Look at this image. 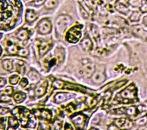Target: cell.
Returning a JSON list of instances; mask_svg holds the SVG:
<instances>
[{"label":"cell","instance_id":"cell-1","mask_svg":"<svg viewBox=\"0 0 147 130\" xmlns=\"http://www.w3.org/2000/svg\"><path fill=\"white\" fill-rule=\"evenodd\" d=\"M72 22V19L68 15H61L57 19L56 29L58 34H62L67 26Z\"/></svg>","mask_w":147,"mask_h":130},{"label":"cell","instance_id":"cell-2","mask_svg":"<svg viewBox=\"0 0 147 130\" xmlns=\"http://www.w3.org/2000/svg\"><path fill=\"white\" fill-rule=\"evenodd\" d=\"M80 28L79 26H75L73 29H71L67 34V39L68 42L71 43H76L79 40L81 37V31Z\"/></svg>","mask_w":147,"mask_h":130},{"label":"cell","instance_id":"cell-3","mask_svg":"<svg viewBox=\"0 0 147 130\" xmlns=\"http://www.w3.org/2000/svg\"><path fill=\"white\" fill-rule=\"evenodd\" d=\"M119 96H121L123 99H133L137 96V91L134 84H131L127 88L124 90L121 93H119Z\"/></svg>","mask_w":147,"mask_h":130},{"label":"cell","instance_id":"cell-4","mask_svg":"<svg viewBox=\"0 0 147 130\" xmlns=\"http://www.w3.org/2000/svg\"><path fill=\"white\" fill-rule=\"evenodd\" d=\"M38 32L41 34H48L51 30V24L50 20H48L47 18H45L42 20L38 24Z\"/></svg>","mask_w":147,"mask_h":130},{"label":"cell","instance_id":"cell-5","mask_svg":"<svg viewBox=\"0 0 147 130\" xmlns=\"http://www.w3.org/2000/svg\"><path fill=\"white\" fill-rule=\"evenodd\" d=\"M84 68L82 71H81L80 74H83L84 77L86 78H88L93 74V73L94 72L95 67L94 65L93 64L92 62H89L86 64H84Z\"/></svg>","mask_w":147,"mask_h":130},{"label":"cell","instance_id":"cell-6","mask_svg":"<svg viewBox=\"0 0 147 130\" xmlns=\"http://www.w3.org/2000/svg\"><path fill=\"white\" fill-rule=\"evenodd\" d=\"M105 79H106L105 74H103V72H95L92 76V80L94 83H96V84H101V83H103L105 80Z\"/></svg>","mask_w":147,"mask_h":130},{"label":"cell","instance_id":"cell-7","mask_svg":"<svg viewBox=\"0 0 147 130\" xmlns=\"http://www.w3.org/2000/svg\"><path fill=\"white\" fill-rule=\"evenodd\" d=\"M73 97V95L69 94V93H58L55 96V101L57 102H66L67 100Z\"/></svg>","mask_w":147,"mask_h":130},{"label":"cell","instance_id":"cell-8","mask_svg":"<svg viewBox=\"0 0 147 130\" xmlns=\"http://www.w3.org/2000/svg\"><path fill=\"white\" fill-rule=\"evenodd\" d=\"M47 86H48V83L47 81H45L42 84H40L39 86L36 89V95L37 96H41L45 94L46 91Z\"/></svg>","mask_w":147,"mask_h":130},{"label":"cell","instance_id":"cell-9","mask_svg":"<svg viewBox=\"0 0 147 130\" xmlns=\"http://www.w3.org/2000/svg\"><path fill=\"white\" fill-rule=\"evenodd\" d=\"M72 120L74 124L77 126H82L85 123V117L82 115H76L72 117Z\"/></svg>","mask_w":147,"mask_h":130},{"label":"cell","instance_id":"cell-10","mask_svg":"<svg viewBox=\"0 0 147 130\" xmlns=\"http://www.w3.org/2000/svg\"><path fill=\"white\" fill-rule=\"evenodd\" d=\"M81 45H82V48L85 50H90L92 48V42H91L90 38H86L82 42Z\"/></svg>","mask_w":147,"mask_h":130},{"label":"cell","instance_id":"cell-11","mask_svg":"<svg viewBox=\"0 0 147 130\" xmlns=\"http://www.w3.org/2000/svg\"><path fill=\"white\" fill-rule=\"evenodd\" d=\"M133 32L136 36H138V37H140V38H144V37H146L145 31L140 26H134L133 29Z\"/></svg>","mask_w":147,"mask_h":130},{"label":"cell","instance_id":"cell-12","mask_svg":"<svg viewBox=\"0 0 147 130\" xmlns=\"http://www.w3.org/2000/svg\"><path fill=\"white\" fill-rule=\"evenodd\" d=\"M37 18L36 13L32 10H28L26 11V19L28 22H33Z\"/></svg>","mask_w":147,"mask_h":130},{"label":"cell","instance_id":"cell-13","mask_svg":"<svg viewBox=\"0 0 147 130\" xmlns=\"http://www.w3.org/2000/svg\"><path fill=\"white\" fill-rule=\"evenodd\" d=\"M17 36H18V38L20 39V41L26 40L27 38H28V32H27L26 30L21 29L19 31L18 35H17Z\"/></svg>","mask_w":147,"mask_h":130},{"label":"cell","instance_id":"cell-14","mask_svg":"<svg viewBox=\"0 0 147 130\" xmlns=\"http://www.w3.org/2000/svg\"><path fill=\"white\" fill-rule=\"evenodd\" d=\"M25 98H26V95L24 93V92H18L15 93L14 96V99L17 102H21L24 100Z\"/></svg>","mask_w":147,"mask_h":130},{"label":"cell","instance_id":"cell-15","mask_svg":"<svg viewBox=\"0 0 147 130\" xmlns=\"http://www.w3.org/2000/svg\"><path fill=\"white\" fill-rule=\"evenodd\" d=\"M115 8L119 11H120L122 14H126L128 12V9H127V7H125L123 4H121L119 2H117L116 5H115Z\"/></svg>","mask_w":147,"mask_h":130},{"label":"cell","instance_id":"cell-16","mask_svg":"<svg viewBox=\"0 0 147 130\" xmlns=\"http://www.w3.org/2000/svg\"><path fill=\"white\" fill-rule=\"evenodd\" d=\"M57 5V0H46L45 2V5L47 8H54L56 7Z\"/></svg>","mask_w":147,"mask_h":130},{"label":"cell","instance_id":"cell-17","mask_svg":"<svg viewBox=\"0 0 147 130\" xmlns=\"http://www.w3.org/2000/svg\"><path fill=\"white\" fill-rule=\"evenodd\" d=\"M120 113H126L128 115H134L136 114V108L131 107L129 108H121Z\"/></svg>","mask_w":147,"mask_h":130},{"label":"cell","instance_id":"cell-18","mask_svg":"<svg viewBox=\"0 0 147 130\" xmlns=\"http://www.w3.org/2000/svg\"><path fill=\"white\" fill-rule=\"evenodd\" d=\"M2 66L7 71H11L13 68V64L11 60H5L2 62Z\"/></svg>","mask_w":147,"mask_h":130},{"label":"cell","instance_id":"cell-19","mask_svg":"<svg viewBox=\"0 0 147 130\" xmlns=\"http://www.w3.org/2000/svg\"><path fill=\"white\" fill-rule=\"evenodd\" d=\"M49 45L47 43L44 42L42 44H41L40 48H39V53H40L41 55H44L45 53L49 50Z\"/></svg>","mask_w":147,"mask_h":130},{"label":"cell","instance_id":"cell-20","mask_svg":"<svg viewBox=\"0 0 147 130\" xmlns=\"http://www.w3.org/2000/svg\"><path fill=\"white\" fill-rule=\"evenodd\" d=\"M29 77H30V78L31 80H32V81H33V82H35V81H37V80L39 79V75H38V73L33 70L31 71V72H30V74H29Z\"/></svg>","mask_w":147,"mask_h":130},{"label":"cell","instance_id":"cell-21","mask_svg":"<svg viewBox=\"0 0 147 130\" xmlns=\"http://www.w3.org/2000/svg\"><path fill=\"white\" fill-rule=\"evenodd\" d=\"M8 51L9 54H16L18 53V48L17 47L13 44H9V45L8 46Z\"/></svg>","mask_w":147,"mask_h":130},{"label":"cell","instance_id":"cell-22","mask_svg":"<svg viewBox=\"0 0 147 130\" xmlns=\"http://www.w3.org/2000/svg\"><path fill=\"white\" fill-rule=\"evenodd\" d=\"M140 17V14L138 11L133 12V14H131V16L130 17V20L131 21H137L139 20Z\"/></svg>","mask_w":147,"mask_h":130},{"label":"cell","instance_id":"cell-23","mask_svg":"<svg viewBox=\"0 0 147 130\" xmlns=\"http://www.w3.org/2000/svg\"><path fill=\"white\" fill-rule=\"evenodd\" d=\"M9 127H13V128H16L17 126H18V122L16 120H14L13 118L9 119Z\"/></svg>","mask_w":147,"mask_h":130},{"label":"cell","instance_id":"cell-24","mask_svg":"<svg viewBox=\"0 0 147 130\" xmlns=\"http://www.w3.org/2000/svg\"><path fill=\"white\" fill-rule=\"evenodd\" d=\"M129 3L134 7H140L141 0H130Z\"/></svg>","mask_w":147,"mask_h":130},{"label":"cell","instance_id":"cell-25","mask_svg":"<svg viewBox=\"0 0 147 130\" xmlns=\"http://www.w3.org/2000/svg\"><path fill=\"white\" fill-rule=\"evenodd\" d=\"M125 121H126V120H125V119H119V120H116L115 121V125L118 127H123Z\"/></svg>","mask_w":147,"mask_h":130},{"label":"cell","instance_id":"cell-26","mask_svg":"<svg viewBox=\"0 0 147 130\" xmlns=\"http://www.w3.org/2000/svg\"><path fill=\"white\" fill-rule=\"evenodd\" d=\"M19 80V76L18 75H12L9 79V81L11 84H16L18 82Z\"/></svg>","mask_w":147,"mask_h":130},{"label":"cell","instance_id":"cell-27","mask_svg":"<svg viewBox=\"0 0 147 130\" xmlns=\"http://www.w3.org/2000/svg\"><path fill=\"white\" fill-rule=\"evenodd\" d=\"M42 117L43 118L47 119V120L50 119L51 118L50 111H47V110L42 111Z\"/></svg>","mask_w":147,"mask_h":130},{"label":"cell","instance_id":"cell-28","mask_svg":"<svg viewBox=\"0 0 147 130\" xmlns=\"http://www.w3.org/2000/svg\"><path fill=\"white\" fill-rule=\"evenodd\" d=\"M18 54L20 55V56H26L29 54V51L28 50H26V49H20L18 51Z\"/></svg>","mask_w":147,"mask_h":130},{"label":"cell","instance_id":"cell-29","mask_svg":"<svg viewBox=\"0 0 147 130\" xmlns=\"http://www.w3.org/2000/svg\"><path fill=\"white\" fill-rule=\"evenodd\" d=\"M53 85H54V86L55 87H56V88H61L63 86V83L61 81V80H55V82L53 83Z\"/></svg>","mask_w":147,"mask_h":130},{"label":"cell","instance_id":"cell-30","mask_svg":"<svg viewBox=\"0 0 147 130\" xmlns=\"http://www.w3.org/2000/svg\"><path fill=\"white\" fill-rule=\"evenodd\" d=\"M147 123V117H143V118H140L139 119V120H137V123L138 125H144L146 124Z\"/></svg>","mask_w":147,"mask_h":130},{"label":"cell","instance_id":"cell-31","mask_svg":"<svg viewBox=\"0 0 147 130\" xmlns=\"http://www.w3.org/2000/svg\"><path fill=\"white\" fill-rule=\"evenodd\" d=\"M80 11H81V13H82V17L85 19H87V18H88V14L87 13L86 11L84 9V8L82 7V6H80Z\"/></svg>","mask_w":147,"mask_h":130},{"label":"cell","instance_id":"cell-32","mask_svg":"<svg viewBox=\"0 0 147 130\" xmlns=\"http://www.w3.org/2000/svg\"><path fill=\"white\" fill-rule=\"evenodd\" d=\"M127 83V80H121V81H120V82H119L118 84L115 85V86H114V89H118L119 88V87H121V86H122L123 85H125V84Z\"/></svg>","mask_w":147,"mask_h":130},{"label":"cell","instance_id":"cell-33","mask_svg":"<svg viewBox=\"0 0 147 130\" xmlns=\"http://www.w3.org/2000/svg\"><path fill=\"white\" fill-rule=\"evenodd\" d=\"M27 84H28V80H26V78H23L20 83V86H22V87H25V86H26Z\"/></svg>","mask_w":147,"mask_h":130},{"label":"cell","instance_id":"cell-34","mask_svg":"<svg viewBox=\"0 0 147 130\" xmlns=\"http://www.w3.org/2000/svg\"><path fill=\"white\" fill-rule=\"evenodd\" d=\"M132 126V123L131 122V121H129V120H126V121H125V124H124V128L125 129H130Z\"/></svg>","mask_w":147,"mask_h":130},{"label":"cell","instance_id":"cell-35","mask_svg":"<svg viewBox=\"0 0 147 130\" xmlns=\"http://www.w3.org/2000/svg\"><path fill=\"white\" fill-rule=\"evenodd\" d=\"M13 92V89L11 87V86H8L5 90L4 92L5 93L6 95H11L12 93Z\"/></svg>","mask_w":147,"mask_h":130},{"label":"cell","instance_id":"cell-36","mask_svg":"<svg viewBox=\"0 0 147 130\" xmlns=\"http://www.w3.org/2000/svg\"><path fill=\"white\" fill-rule=\"evenodd\" d=\"M55 127L57 129H60L61 128V121H55Z\"/></svg>","mask_w":147,"mask_h":130},{"label":"cell","instance_id":"cell-37","mask_svg":"<svg viewBox=\"0 0 147 130\" xmlns=\"http://www.w3.org/2000/svg\"><path fill=\"white\" fill-rule=\"evenodd\" d=\"M0 100L2 101V102H8V101L10 100V98L8 97V96H1V98H0Z\"/></svg>","mask_w":147,"mask_h":130},{"label":"cell","instance_id":"cell-38","mask_svg":"<svg viewBox=\"0 0 147 130\" xmlns=\"http://www.w3.org/2000/svg\"><path fill=\"white\" fill-rule=\"evenodd\" d=\"M44 1L43 0H36V2H35V5H41L42 4Z\"/></svg>","mask_w":147,"mask_h":130},{"label":"cell","instance_id":"cell-39","mask_svg":"<svg viewBox=\"0 0 147 130\" xmlns=\"http://www.w3.org/2000/svg\"><path fill=\"white\" fill-rule=\"evenodd\" d=\"M5 84V80L4 79H2V78H0V87L4 86Z\"/></svg>","mask_w":147,"mask_h":130},{"label":"cell","instance_id":"cell-40","mask_svg":"<svg viewBox=\"0 0 147 130\" xmlns=\"http://www.w3.org/2000/svg\"><path fill=\"white\" fill-rule=\"evenodd\" d=\"M7 111H8V109H7V108H0V113H2V114H4V113H6Z\"/></svg>","mask_w":147,"mask_h":130},{"label":"cell","instance_id":"cell-41","mask_svg":"<svg viewBox=\"0 0 147 130\" xmlns=\"http://www.w3.org/2000/svg\"><path fill=\"white\" fill-rule=\"evenodd\" d=\"M143 24H144V25H145V26L147 27V15L146 17H143Z\"/></svg>","mask_w":147,"mask_h":130},{"label":"cell","instance_id":"cell-42","mask_svg":"<svg viewBox=\"0 0 147 130\" xmlns=\"http://www.w3.org/2000/svg\"><path fill=\"white\" fill-rule=\"evenodd\" d=\"M92 32L94 33V36H98V32H97V29H93Z\"/></svg>","mask_w":147,"mask_h":130},{"label":"cell","instance_id":"cell-43","mask_svg":"<svg viewBox=\"0 0 147 130\" xmlns=\"http://www.w3.org/2000/svg\"><path fill=\"white\" fill-rule=\"evenodd\" d=\"M108 129H118V128H116V126H115V124L111 125Z\"/></svg>","mask_w":147,"mask_h":130},{"label":"cell","instance_id":"cell-44","mask_svg":"<svg viewBox=\"0 0 147 130\" xmlns=\"http://www.w3.org/2000/svg\"><path fill=\"white\" fill-rule=\"evenodd\" d=\"M66 126V128H65L66 129H72V128H70V127H71L70 125L66 124V126Z\"/></svg>","mask_w":147,"mask_h":130},{"label":"cell","instance_id":"cell-45","mask_svg":"<svg viewBox=\"0 0 147 130\" xmlns=\"http://www.w3.org/2000/svg\"><path fill=\"white\" fill-rule=\"evenodd\" d=\"M1 54H2V48L0 47V55H1Z\"/></svg>","mask_w":147,"mask_h":130},{"label":"cell","instance_id":"cell-46","mask_svg":"<svg viewBox=\"0 0 147 130\" xmlns=\"http://www.w3.org/2000/svg\"><path fill=\"white\" fill-rule=\"evenodd\" d=\"M2 38V34H0V38Z\"/></svg>","mask_w":147,"mask_h":130}]
</instances>
